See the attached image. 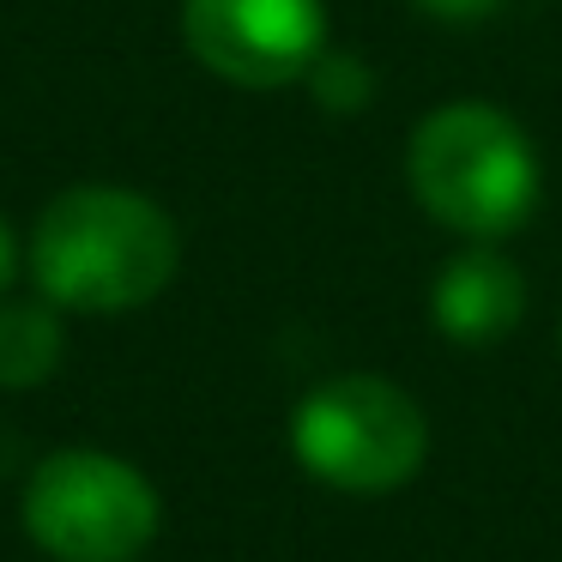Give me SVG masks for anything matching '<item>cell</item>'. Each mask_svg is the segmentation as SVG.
Returning a JSON list of instances; mask_svg holds the SVG:
<instances>
[{"label": "cell", "mask_w": 562, "mask_h": 562, "mask_svg": "<svg viewBox=\"0 0 562 562\" xmlns=\"http://www.w3.org/2000/svg\"><path fill=\"white\" fill-rule=\"evenodd\" d=\"M25 267L43 303L74 315H127L164 296L182 267L176 218L139 188L79 182L37 212Z\"/></svg>", "instance_id": "cell-1"}, {"label": "cell", "mask_w": 562, "mask_h": 562, "mask_svg": "<svg viewBox=\"0 0 562 562\" xmlns=\"http://www.w3.org/2000/svg\"><path fill=\"white\" fill-rule=\"evenodd\" d=\"M412 200L465 243H502L538 212L544 164L526 127L484 98L436 103L405 139Z\"/></svg>", "instance_id": "cell-2"}, {"label": "cell", "mask_w": 562, "mask_h": 562, "mask_svg": "<svg viewBox=\"0 0 562 562\" xmlns=\"http://www.w3.org/2000/svg\"><path fill=\"white\" fill-rule=\"evenodd\" d=\"M291 453L315 484L345 496H387L429 460L424 405L387 375H333L291 412Z\"/></svg>", "instance_id": "cell-3"}, {"label": "cell", "mask_w": 562, "mask_h": 562, "mask_svg": "<svg viewBox=\"0 0 562 562\" xmlns=\"http://www.w3.org/2000/svg\"><path fill=\"white\" fill-rule=\"evenodd\" d=\"M158 490L103 448H61L25 484V532L55 562H134L158 538Z\"/></svg>", "instance_id": "cell-4"}, {"label": "cell", "mask_w": 562, "mask_h": 562, "mask_svg": "<svg viewBox=\"0 0 562 562\" xmlns=\"http://www.w3.org/2000/svg\"><path fill=\"white\" fill-rule=\"evenodd\" d=\"M182 43L206 74L243 91L303 86L327 55L321 0H182Z\"/></svg>", "instance_id": "cell-5"}, {"label": "cell", "mask_w": 562, "mask_h": 562, "mask_svg": "<svg viewBox=\"0 0 562 562\" xmlns=\"http://www.w3.org/2000/svg\"><path fill=\"white\" fill-rule=\"evenodd\" d=\"M429 321L448 345L484 351L526 321V272L496 243H472L441 260L429 284Z\"/></svg>", "instance_id": "cell-6"}, {"label": "cell", "mask_w": 562, "mask_h": 562, "mask_svg": "<svg viewBox=\"0 0 562 562\" xmlns=\"http://www.w3.org/2000/svg\"><path fill=\"white\" fill-rule=\"evenodd\" d=\"M67 333L55 303H0V387L25 393L61 369Z\"/></svg>", "instance_id": "cell-7"}, {"label": "cell", "mask_w": 562, "mask_h": 562, "mask_svg": "<svg viewBox=\"0 0 562 562\" xmlns=\"http://www.w3.org/2000/svg\"><path fill=\"white\" fill-rule=\"evenodd\" d=\"M303 86L315 91V103L327 115H357V110H369V98H375V74H369L357 55H345V49L321 55V61L308 67Z\"/></svg>", "instance_id": "cell-8"}, {"label": "cell", "mask_w": 562, "mask_h": 562, "mask_svg": "<svg viewBox=\"0 0 562 562\" xmlns=\"http://www.w3.org/2000/svg\"><path fill=\"white\" fill-rule=\"evenodd\" d=\"M429 19H441V25H472V19L496 13V0H417Z\"/></svg>", "instance_id": "cell-9"}, {"label": "cell", "mask_w": 562, "mask_h": 562, "mask_svg": "<svg viewBox=\"0 0 562 562\" xmlns=\"http://www.w3.org/2000/svg\"><path fill=\"white\" fill-rule=\"evenodd\" d=\"M19 279V236H13V224L0 218V291Z\"/></svg>", "instance_id": "cell-10"}]
</instances>
